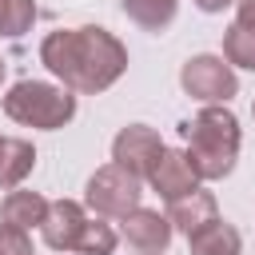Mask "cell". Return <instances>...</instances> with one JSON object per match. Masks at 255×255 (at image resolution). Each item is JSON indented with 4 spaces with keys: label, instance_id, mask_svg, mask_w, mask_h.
<instances>
[{
    "label": "cell",
    "instance_id": "obj_6",
    "mask_svg": "<svg viewBox=\"0 0 255 255\" xmlns=\"http://www.w3.org/2000/svg\"><path fill=\"white\" fill-rule=\"evenodd\" d=\"M163 147H167V143L159 139L155 128H147V124H128V128H120L116 139H112V163H120V167L131 171L135 179H147L151 167H155V159L163 155Z\"/></svg>",
    "mask_w": 255,
    "mask_h": 255
},
{
    "label": "cell",
    "instance_id": "obj_17",
    "mask_svg": "<svg viewBox=\"0 0 255 255\" xmlns=\"http://www.w3.org/2000/svg\"><path fill=\"white\" fill-rule=\"evenodd\" d=\"M36 24V0H0V36L20 40Z\"/></svg>",
    "mask_w": 255,
    "mask_h": 255
},
{
    "label": "cell",
    "instance_id": "obj_19",
    "mask_svg": "<svg viewBox=\"0 0 255 255\" xmlns=\"http://www.w3.org/2000/svg\"><path fill=\"white\" fill-rule=\"evenodd\" d=\"M235 24L255 32V0H235Z\"/></svg>",
    "mask_w": 255,
    "mask_h": 255
},
{
    "label": "cell",
    "instance_id": "obj_10",
    "mask_svg": "<svg viewBox=\"0 0 255 255\" xmlns=\"http://www.w3.org/2000/svg\"><path fill=\"white\" fill-rule=\"evenodd\" d=\"M211 219H219V203H215V191H207V187H195V191H187V195L167 203V223L179 227L183 235L207 227Z\"/></svg>",
    "mask_w": 255,
    "mask_h": 255
},
{
    "label": "cell",
    "instance_id": "obj_1",
    "mask_svg": "<svg viewBox=\"0 0 255 255\" xmlns=\"http://www.w3.org/2000/svg\"><path fill=\"white\" fill-rule=\"evenodd\" d=\"M40 64L76 96H100L128 72V48L100 24L56 28L40 40Z\"/></svg>",
    "mask_w": 255,
    "mask_h": 255
},
{
    "label": "cell",
    "instance_id": "obj_14",
    "mask_svg": "<svg viewBox=\"0 0 255 255\" xmlns=\"http://www.w3.org/2000/svg\"><path fill=\"white\" fill-rule=\"evenodd\" d=\"M179 0H124V12L143 28V32H163L175 20Z\"/></svg>",
    "mask_w": 255,
    "mask_h": 255
},
{
    "label": "cell",
    "instance_id": "obj_22",
    "mask_svg": "<svg viewBox=\"0 0 255 255\" xmlns=\"http://www.w3.org/2000/svg\"><path fill=\"white\" fill-rule=\"evenodd\" d=\"M251 116H255V100H251Z\"/></svg>",
    "mask_w": 255,
    "mask_h": 255
},
{
    "label": "cell",
    "instance_id": "obj_20",
    "mask_svg": "<svg viewBox=\"0 0 255 255\" xmlns=\"http://www.w3.org/2000/svg\"><path fill=\"white\" fill-rule=\"evenodd\" d=\"M199 12H207V16H215V12H223V8H235V0H191Z\"/></svg>",
    "mask_w": 255,
    "mask_h": 255
},
{
    "label": "cell",
    "instance_id": "obj_7",
    "mask_svg": "<svg viewBox=\"0 0 255 255\" xmlns=\"http://www.w3.org/2000/svg\"><path fill=\"white\" fill-rule=\"evenodd\" d=\"M120 223H124V227H120V239H124L128 247L143 251V255H163L167 243H171V231H175V227L167 223V215H159V211H151V207H135V211H128Z\"/></svg>",
    "mask_w": 255,
    "mask_h": 255
},
{
    "label": "cell",
    "instance_id": "obj_9",
    "mask_svg": "<svg viewBox=\"0 0 255 255\" xmlns=\"http://www.w3.org/2000/svg\"><path fill=\"white\" fill-rule=\"evenodd\" d=\"M143 183H147L159 199H167V203L199 187V179H195V171H191L187 155H183V151H175V147H163V155L155 159V167H151V175H147Z\"/></svg>",
    "mask_w": 255,
    "mask_h": 255
},
{
    "label": "cell",
    "instance_id": "obj_16",
    "mask_svg": "<svg viewBox=\"0 0 255 255\" xmlns=\"http://www.w3.org/2000/svg\"><path fill=\"white\" fill-rule=\"evenodd\" d=\"M223 60L231 68L255 72V32H247L239 24H227L223 28Z\"/></svg>",
    "mask_w": 255,
    "mask_h": 255
},
{
    "label": "cell",
    "instance_id": "obj_18",
    "mask_svg": "<svg viewBox=\"0 0 255 255\" xmlns=\"http://www.w3.org/2000/svg\"><path fill=\"white\" fill-rule=\"evenodd\" d=\"M0 255H36L32 235L12 227V223H0Z\"/></svg>",
    "mask_w": 255,
    "mask_h": 255
},
{
    "label": "cell",
    "instance_id": "obj_8",
    "mask_svg": "<svg viewBox=\"0 0 255 255\" xmlns=\"http://www.w3.org/2000/svg\"><path fill=\"white\" fill-rule=\"evenodd\" d=\"M88 223V207L76 203V199H48V215L40 223V235L52 251H76V239Z\"/></svg>",
    "mask_w": 255,
    "mask_h": 255
},
{
    "label": "cell",
    "instance_id": "obj_11",
    "mask_svg": "<svg viewBox=\"0 0 255 255\" xmlns=\"http://www.w3.org/2000/svg\"><path fill=\"white\" fill-rule=\"evenodd\" d=\"M36 167V147L32 139H20V135H0V191H12L20 187Z\"/></svg>",
    "mask_w": 255,
    "mask_h": 255
},
{
    "label": "cell",
    "instance_id": "obj_5",
    "mask_svg": "<svg viewBox=\"0 0 255 255\" xmlns=\"http://www.w3.org/2000/svg\"><path fill=\"white\" fill-rule=\"evenodd\" d=\"M179 88H183V96H191L199 104H227L231 96H239V76H235V68L223 56L199 52V56L183 60Z\"/></svg>",
    "mask_w": 255,
    "mask_h": 255
},
{
    "label": "cell",
    "instance_id": "obj_21",
    "mask_svg": "<svg viewBox=\"0 0 255 255\" xmlns=\"http://www.w3.org/2000/svg\"><path fill=\"white\" fill-rule=\"evenodd\" d=\"M4 68H8V64H4V56H0V84H4Z\"/></svg>",
    "mask_w": 255,
    "mask_h": 255
},
{
    "label": "cell",
    "instance_id": "obj_4",
    "mask_svg": "<svg viewBox=\"0 0 255 255\" xmlns=\"http://www.w3.org/2000/svg\"><path fill=\"white\" fill-rule=\"evenodd\" d=\"M143 199V179H135L131 171H124L120 163H104L88 175L84 187V207L100 219H124L128 211H135Z\"/></svg>",
    "mask_w": 255,
    "mask_h": 255
},
{
    "label": "cell",
    "instance_id": "obj_13",
    "mask_svg": "<svg viewBox=\"0 0 255 255\" xmlns=\"http://www.w3.org/2000/svg\"><path fill=\"white\" fill-rule=\"evenodd\" d=\"M187 251L191 255H243V235L227 219H211L207 227L187 235Z\"/></svg>",
    "mask_w": 255,
    "mask_h": 255
},
{
    "label": "cell",
    "instance_id": "obj_2",
    "mask_svg": "<svg viewBox=\"0 0 255 255\" xmlns=\"http://www.w3.org/2000/svg\"><path fill=\"white\" fill-rule=\"evenodd\" d=\"M179 135H183V155L199 183H215L235 171L243 131H239V116L227 104H203L191 120L179 124Z\"/></svg>",
    "mask_w": 255,
    "mask_h": 255
},
{
    "label": "cell",
    "instance_id": "obj_3",
    "mask_svg": "<svg viewBox=\"0 0 255 255\" xmlns=\"http://www.w3.org/2000/svg\"><path fill=\"white\" fill-rule=\"evenodd\" d=\"M4 116L20 128L36 131H60L76 120V92L48 80H20L4 92Z\"/></svg>",
    "mask_w": 255,
    "mask_h": 255
},
{
    "label": "cell",
    "instance_id": "obj_12",
    "mask_svg": "<svg viewBox=\"0 0 255 255\" xmlns=\"http://www.w3.org/2000/svg\"><path fill=\"white\" fill-rule=\"evenodd\" d=\"M44 215H48V199H44L40 191L12 187V191L0 199V219H4V223H12V227H20V231L40 227V223H44Z\"/></svg>",
    "mask_w": 255,
    "mask_h": 255
},
{
    "label": "cell",
    "instance_id": "obj_15",
    "mask_svg": "<svg viewBox=\"0 0 255 255\" xmlns=\"http://www.w3.org/2000/svg\"><path fill=\"white\" fill-rule=\"evenodd\" d=\"M116 243H120L116 227L108 219H100V215H88V223H84V231L76 239V255H112Z\"/></svg>",
    "mask_w": 255,
    "mask_h": 255
}]
</instances>
